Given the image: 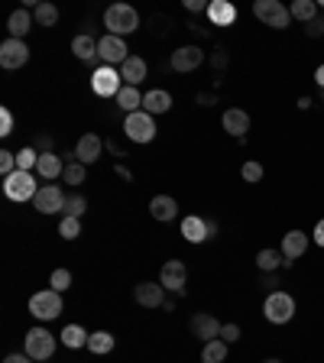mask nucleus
Segmentation results:
<instances>
[{
    "label": "nucleus",
    "instance_id": "obj_32",
    "mask_svg": "<svg viewBox=\"0 0 324 363\" xmlns=\"http://www.w3.org/2000/svg\"><path fill=\"white\" fill-rule=\"evenodd\" d=\"M33 17H36V23H40V26H46V30H49V26H56V23H59V10H56L52 3H46V0H42V3H36V7H33Z\"/></svg>",
    "mask_w": 324,
    "mask_h": 363
},
{
    "label": "nucleus",
    "instance_id": "obj_16",
    "mask_svg": "<svg viewBox=\"0 0 324 363\" xmlns=\"http://www.w3.org/2000/svg\"><path fill=\"white\" fill-rule=\"evenodd\" d=\"M221 328H224V324L217 321L214 315H205V312H198L195 318H191V334H195V337H201V341H214V337H221Z\"/></svg>",
    "mask_w": 324,
    "mask_h": 363
},
{
    "label": "nucleus",
    "instance_id": "obj_26",
    "mask_svg": "<svg viewBox=\"0 0 324 363\" xmlns=\"http://www.w3.org/2000/svg\"><path fill=\"white\" fill-rule=\"evenodd\" d=\"M227 347H230V344L221 341V337L207 341L205 347H201V363H224L227 360Z\"/></svg>",
    "mask_w": 324,
    "mask_h": 363
},
{
    "label": "nucleus",
    "instance_id": "obj_12",
    "mask_svg": "<svg viewBox=\"0 0 324 363\" xmlns=\"http://www.w3.org/2000/svg\"><path fill=\"white\" fill-rule=\"evenodd\" d=\"M30 62V46L23 39H7L0 46V65L3 69H23Z\"/></svg>",
    "mask_w": 324,
    "mask_h": 363
},
{
    "label": "nucleus",
    "instance_id": "obj_29",
    "mask_svg": "<svg viewBox=\"0 0 324 363\" xmlns=\"http://www.w3.org/2000/svg\"><path fill=\"white\" fill-rule=\"evenodd\" d=\"M117 104L127 114H137V111H143V94H139L137 88H130V85H127V88L117 94Z\"/></svg>",
    "mask_w": 324,
    "mask_h": 363
},
{
    "label": "nucleus",
    "instance_id": "obj_11",
    "mask_svg": "<svg viewBox=\"0 0 324 363\" xmlns=\"http://www.w3.org/2000/svg\"><path fill=\"white\" fill-rule=\"evenodd\" d=\"M65 192H62L59 185H42L40 188V195L33 198V208L40 214H59V211H65Z\"/></svg>",
    "mask_w": 324,
    "mask_h": 363
},
{
    "label": "nucleus",
    "instance_id": "obj_30",
    "mask_svg": "<svg viewBox=\"0 0 324 363\" xmlns=\"http://www.w3.org/2000/svg\"><path fill=\"white\" fill-rule=\"evenodd\" d=\"M282 260H285L282 250H269V247H266V250L256 253V266H259L263 272H275L279 266H282Z\"/></svg>",
    "mask_w": 324,
    "mask_h": 363
},
{
    "label": "nucleus",
    "instance_id": "obj_7",
    "mask_svg": "<svg viewBox=\"0 0 324 363\" xmlns=\"http://www.w3.org/2000/svg\"><path fill=\"white\" fill-rule=\"evenodd\" d=\"M123 130H127V136L133 143H153V136H156V121H153V114H146V111L127 114Z\"/></svg>",
    "mask_w": 324,
    "mask_h": 363
},
{
    "label": "nucleus",
    "instance_id": "obj_47",
    "mask_svg": "<svg viewBox=\"0 0 324 363\" xmlns=\"http://www.w3.org/2000/svg\"><path fill=\"white\" fill-rule=\"evenodd\" d=\"M3 363H36L30 353H10V357H3Z\"/></svg>",
    "mask_w": 324,
    "mask_h": 363
},
{
    "label": "nucleus",
    "instance_id": "obj_37",
    "mask_svg": "<svg viewBox=\"0 0 324 363\" xmlns=\"http://www.w3.org/2000/svg\"><path fill=\"white\" fill-rule=\"evenodd\" d=\"M85 211H88V202L81 195H71L69 202H65V218H81Z\"/></svg>",
    "mask_w": 324,
    "mask_h": 363
},
{
    "label": "nucleus",
    "instance_id": "obj_15",
    "mask_svg": "<svg viewBox=\"0 0 324 363\" xmlns=\"http://www.w3.org/2000/svg\"><path fill=\"white\" fill-rule=\"evenodd\" d=\"M221 123H224V130L230 133V136H237V140L244 143L246 130H250V114L240 111V107H227L224 117H221Z\"/></svg>",
    "mask_w": 324,
    "mask_h": 363
},
{
    "label": "nucleus",
    "instance_id": "obj_18",
    "mask_svg": "<svg viewBox=\"0 0 324 363\" xmlns=\"http://www.w3.org/2000/svg\"><path fill=\"white\" fill-rule=\"evenodd\" d=\"M182 237H185L188 243L211 240V233H207V221H201L198 214H188V218H182Z\"/></svg>",
    "mask_w": 324,
    "mask_h": 363
},
{
    "label": "nucleus",
    "instance_id": "obj_6",
    "mask_svg": "<svg viewBox=\"0 0 324 363\" xmlns=\"http://www.w3.org/2000/svg\"><path fill=\"white\" fill-rule=\"evenodd\" d=\"M263 312H266V321L289 324V321H292V315H295V299L289 292H269V295H266Z\"/></svg>",
    "mask_w": 324,
    "mask_h": 363
},
{
    "label": "nucleus",
    "instance_id": "obj_54",
    "mask_svg": "<svg viewBox=\"0 0 324 363\" xmlns=\"http://www.w3.org/2000/svg\"><path fill=\"white\" fill-rule=\"evenodd\" d=\"M321 94H324V91H321Z\"/></svg>",
    "mask_w": 324,
    "mask_h": 363
},
{
    "label": "nucleus",
    "instance_id": "obj_44",
    "mask_svg": "<svg viewBox=\"0 0 324 363\" xmlns=\"http://www.w3.org/2000/svg\"><path fill=\"white\" fill-rule=\"evenodd\" d=\"M33 150H36V152H52V136H46V133H40V136L33 140Z\"/></svg>",
    "mask_w": 324,
    "mask_h": 363
},
{
    "label": "nucleus",
    "instance_id": "obj_10",
    "mask_svg": "<svg viewBox=\"0 0 324 363\" xmlns=\"http://www.w3.org/2000/svg\"><path fill=\"white\" fill-rule=\"evenodd\" d=\"M185 279H188V269L182 260H169L162 269H159V285L166 292H176V295H185Z\"/></svg>",
    "mask_w": 324,
    "mask_h": 363
},
{
    "label": "nucleus",
    "instance_id": "obj_34",
    "mask_svg": "<svg viewBox=\"0 0 324 363\" xmlns=\"http://www.w3.org/2000/svg\"><path fill=\"white\" fill-rule=\"evenodd\" d=\"M36 162H40V152L33 150V146H26V150L17 152V169L30 172V169H36Z\"/></svg>",
    "mask_w": 324,
    "mask_h": 363
},
{
    "label": "nucleus",
    "instance_id": "obj_50",
    "mask_svg": "<svg viewBox=\"0 0 324 363\" xmlns=\"http://www.w3.org/2000/svg\"><path fill=\"white\" fill-rule=\"evenodd\" d=\"M198 104H201V107H211V104H217V98L214 94H198Z\"/></svg>",
    "mask_w": 324,
    "mask_h": 363
},
{
    "label": "nucleus",
    "instance_id": "obj_14",
    "mask_svg": "<svg viewBox=\"0 0 324 363\" xmlns=\"http://www.w3.org/2000/svg\"><path fill=\"white\" fill-rule=\"evenodd\" d=\"M101 150H104V140H101L98 133H85L78 140V146H75V159L81 166H91V162L101 159Z\"/></svg>",
    "mask_w": 324,
    "mask_h": 363
},
{
    "label": "nucleus",
    "instance_id": "obj_31",
    "mask_svg": "<svg viewBox=\"0 0 324 363\" xmlns=\"http://www.w3.org/2000/svg\"><path fill=\"white\" fill-rule=\"evenodd\" d=\"M289 13H292L295 20L312 23L314 17H318V3H314V0H295L292 7H289Z\"/></svg>",
    "mask_w": 324,
    "mask_h": 363
},
{
    "label": "nucleus",
    "instance_id": "obj_3",
    "mask_svg": "<svg viewBox=\"0 0 324 363\" xmlns=\"http://www.w3.org/2000/svg\"><path fill=\"white\" fill-rule=\"evenodd\" d=\"M253 17L259 23H266V26H273V30H285L289 20H292L289 7H282L279 0H256V3H253Z\"/></svg>",
    "mask_w": 324,
    "mask_h": 363
},
{
    "label": "nucleus",
    "instance_id": "obj_43",
    "mask_svg": "<svg viewBox=\"0 0 324 363\" xmlns=\"http://www.w3.org/2000/svg\"><path fill=\"white\" fill-rule=\"evenodd\" d=\"M0 133H3V136H10L13 133V114L7 111V107L0 111Z\"/></svg>",
    "mask_w": 324,
    "mask_h": 363
},
{
    "label": "nucleus",
    "instance_id": "obj_42",
    "mask_svg": "<svg viewBox=\"0 0 324 363\" xmlns=\"http://www.w3.org/2000/svg\"><path fill=\"white\" fill-rule=\"evenodd\" d=\"M305 33H308L312 39H321V36H324V20H318V17H314L312 23H305Z\"/></svg>",
    "mask_w": 324,
    "mask_h": 363
},
{
    "label": "nucleus",
    "instance_id": "obj_49",
    "mask_svg": "<svg viewBox=\"0 0 324 363\" xmlns=\"http://www.w3.org/2000/svg\"><path fill=\"white\" fill-rule=\"evenodd\" d=\"M185 7H188L191 13H195V10H207V3H205V0H185Z\"/></svg>",
    "mask_w": 324,
    "mask_h": 363
},
{
    "label": "nucleus",
    "instance_id": "obj_22",
    "mask_svg": "<svg viewBox=\"0 0 324 363\" xmlns=\"http://www.w3.org/2000/svg\"><path fill=\"white\" fill-rule=\"evenodd\" d=\"M149 214L156 218V221H176V214H178V204L176 198H169V195H156L153 202H149Z\"/></svg>",
    "mask_w": 324,
    "mask_h": 363
},
{
    "label": "nucleus",
    "instance_id": "obj_36",
    "mask_svg": "<svg viewBox=\"0 0 324 363\" xmlns=\"http://www.w3.org/2000/svg\"><path fill=\"white\" fill-rule=\"evenodd\" d=\"M59 233L65 237V240H75V237L81 233V218H62Z\"/></svg>",
    "mask_w": 324,
    "mask_h": 363
},
{
    "label": "nucleus",
    "instance_id": "obj_41",
    "mask_svg": "<svg viewBox=\"0 0 324 363\" xmlns=\"http://www.w3.org/2000/svg\"><path fill=\"white\" fill-rule=\"evenodd\" d=\"M221 341H227V344H234V341H240V324H224L221 328Z\"/></svg>",
    "mask_w": 324,
    "mask_h": 363
},
{
    "label": "nucleus",
    "instance_id": "obj_13",
    "mask_svg": "<svg viewBox=\"0 0 324 363\" xmlns=\"http://www.w3.org/2000/svg\"><path fill=\"white\" fill-rule=\"evenodd\" d=\"M201 62H205V52H201V46H182V49L172 52V69L176 71H195L201 69Z\"/></svg>",
    "mask_w": 324,
    "mask_h": 363
},
{
    "label": "nucleus",
    "instance_id": "obj_38",
    "mask_svg": "<svg viewBox=\"0 0 324 363\" xmlns=\"http://www.w3.org/2000/svg\"><path fill=\"white\" fill-rule=\"evenodd\" d=\"M49 283H52V289H56V292H65V289H71V272L69 269H56Z\"/></svg>",
    "mask_w": 324,
    "mask_h": 363
},
{
    "label": "nucleus",
    "instance_id": "obj_33",
    "mask_svg": "<svg viewBox=\"0 0 324 363\" xmlns=\"http://www.w3.org/2000/svg\"><path fill=\"white\" fill-rule=\"evenodd\" d=\"M88 351L91 353H110L114 351V334L110 331H94L88 337Z\"/></svg>",
    "mask_w": 324,
    "mask_h": 363
},
{
    "label": "nucleus",
    "instance_id": "obj_8",
    "mask_svg": "<svg viewBox=\"0 0 324 363\" xmlns=\"http://www.w3.org/2000/svg\"><path fill=\"white\" fill-rule=\"evenodd\" d=\"M91 88L98 98H117L120 91H123V78H120V71H114L110 65H101L94 75H91Z\"/></svg>",
    "mask_w": 324,
    "mask_h": 363
},
{
    "label": "nucleus",
    "instance_id": "obj_25",
    "mask_svg": "<svg viewBox=\"0 0 324 363\" xmlns=\"http://www.w3.org/2000/svg\"><path fill=\"white\" fill-rule=\"evenodd\" d=\"M7 30H10V39H23V36L33 30L30 10H13L10 13V23H7Z\"/></svg>",
    "mask_w": 324,
    "mask_h": 363
},
{
    "label": "nucleus",
    "instance_id": "obj_23",
    "mask_svg": "<svg viewBox=\"0 0 324 363\" xmlns=\"http://www.w3.org/2000/svg\"><path fill=\"white\" fill-rule=\"evenodd\" d=\"M120 78L127 81L130 88H137L139 81L146 78V62L139 59V55H130V59L120 65Z\"/></svg>",
    "mask_w": 324,
    "mask_h": 363
},
{
    "label": "nucleus",
    "instance_id": "obj_52",
    "mask_svg": "<svg viewBox=\"0 0 324 363\" xmlns=\"http://www.w3.org/2000/svg\"><path fill=\"white\" fill-rule=\"evenodd\" d=\"M314 81H318V88L324 91V65H321V69H318V71H314Z\"/></svg>",
    "mask_w": 324,
    "mask_h": 363
},
{
    "label": "nucleus",
    "instance_id": "obj_46",
    "mask_svg": "<svg viewBox=\"0 0 324 363\" xmlns=\"http://www.w3.org/2000/svg\"><path fill=\"white\" fill-rule=\"evenodd\" d=\"M263 285L269 292H279V289H275V285H279V276H275V272H263Z\"/></svg>",
    "mask_w": 324,
    "mask_h": 363
},
{
    "label": "nucleus",
    "instance_id": "obj_24",
    "mask_svg": "<svg viewBox=\"0 0 324 363\" xmlns=\"http://www.w3.org/2000/svg\"><path fill=\"white\" fill-rule=\"evenodd\" d=\"M36 172H40L42 179H59L62 172H65V162L56 156V152H40V162H36Z\"/></svg>",
    "mask_w": 324,
    "mask_h": 363
},
{
    "label": "nucleus",
    "instance_id": "obj_5",
    "mask_svg": "<svg viewBox=\"0 0 324 363\" xmlns=\"http://www.w3.org/2000/svg\"><path fill=\"white\" fill-rule=\"evenodd\" d=\"M30 315L36 321H52L62 315V292L56 289H46V292H36L30 299Z\"/></svg>",
    "mask_w": 324,
    "mask_h": 363
},
{
    "label": "nucleus",
    "instance_id": "obj_20",
    "mask_svg": "<svg viewBox=\"0 0 324 363\" xmlns=\"http://www.w3.org/2000/svg\"><path fill=\"white\" fill-rule=\"evenodd\" d=\"M207 20L214 23V26H230L237 20V7L227 3V0H211L207 3Z\"/></svg>",
    "mask_w": 324,
    "mask_h": 363
},
{
    "label": "nucleus",
    "instance_id": "obj_39",
    "mask_svg": "<svg viewBox=\"0 0 324 363\" xmlns=\"http://www.w3.org/2000/svg\"><path fill=\"white\" fill-rule=\"evenodd\" d=\"M244 182H250V185H256V182H263V166L259 162H244Z\"/></svg>",
    "mask_w": 324,
    "mask_h": 363
},
{
    "label": "nucleus",
    "instance_id": "obj_1",
    "mask_svg": "<svg viewBox=\"0 0 324 363\" xmlns=\"http://www.w3.org/2000/svg\"><path fill=\"white\" fill-rule=\"evenodd\" d=\"M104 26H108L110 36H127L139 26V13L127 3H114V7L104 10Z\"/></svg>",
    "mask_w": 324,
    "mask_h": 363
},
{
    "label": "nucleus",
    "instance_id": "obj_28",
    "mask_svg": "<svg viewBox=\"0 0 324 363\" xmlns=\"http://www.w3.org/2000/svg\"><path fill=\"white\" fill-rule=\"evenodd\" d=\"M88 337H91V334L85 331L81 324H69V328L62 331V344L71 347V351H75V347H88Z\"/></svg>",
    "mask_w": 324,
    "mask_h": 363
},
{
    "label": "nucleus",
    "instance_id": "obj_45",
    "mask_svg": "<svg viewBox=\"0 0 324 363\" xmlns=\"http://www.w3.org/2000/svg\"><path fill=\"white\" fill-rule=\"evenodd\" d=\"M227 62H230V55H227L224 49H214V55H211V65H214V69H227Z\"/></svg>",
    "mask_w": 324,
    "mask_h": 363
},
{
    "label": "nucleus",
    "instance_id": "obj_21",
    "mask_svg": "<svg viewBox=\"0 0 324 363\" xmlns=\"http://www.w3.org/2000/svg\"><path fill=\"white\" fill-rule=\"evenodd\" d=\"M169 107H172V94H169V91L153 88L143 94V111L153 114V117H156V114H166Z\"/></svg>",
    "mask_w": 324,
    "mask_h": 363
},
{
    "label": "nucleus",
    "instance_id": "obj_17",
    "mask_svg": "<svg viewBox=\"0 0 324 363\" xmlns=\"http://www.w3.org/2000/svg\"><path fill=\"white\" fill-rule=\"evenodd\" d=\"M133 299H137L143 308H162V305H166V289L159 283H139Z\"/></svg>",
    "mask_w": 324,
    "mask_h": 363
},
{
    "label": "nucleus",
    "instance_id": "obj_27",
    "mask_svg": "<svg viewBox=\"0 0 324 363\" xmlns=\"http://www.w3.org/2000/svg\"><path fill=\"white\" fill-rule=\"evenodd\" d=\"M71 52H75L81 62H91L94 55H98V42L91 39L88 33H81V36H75V39H71Z\"/></svg>",
    "mask_w": 324,
    "mask_h": 363
},
{
    "label": "nucleus",
    "instance_id": "obj_51",
    "mask_svg": "<svg viewBox=\"0 0 324 363\" xmlns=\"http://www.w3.org/2000/svg\"><path fill=\"white\" fill-rule=\"evenodd\" d=\"M117 175H123V182H130V179H133V175H130V169H127V166H123V162H120V166H117Z\"/></svg>",
    "mask_w": 324,
    "mask_h": 363
},
{
    "label": "nucleus",
    "instance_id": "obj_19",
    "mask_svg": "<svg viewBox=\"0 0 324 363\" xmlns=\"http://www.w3.org/2000/svg\"><path fill=\"white\" fill-rule=\"evenodd\" d=\"M305 250H308V233L305 231H289L282 237V256L285 260H298V256H305Z\"/></svg>",
    "mask_w": 324,
    "mask_h": 363
},
{
    "label": "nucleus",
    "instance_id": "obj_40",
    "mask_svg": "<svg viewBox=\"0 0 324 363\" xmlns=\"http://www.w3.org/2000/svg\"><path fill=\"white\" fill-rule=\"evenodd\" d=\"M13 172H17V152H0V175H3V179H7V175H13Z\"/></svg>",
    "mask_w": 324,
    "mask_h": 363
},
{
    "label": "nucleus",
    "instance_id": "obj_48",
    "mask_svg": "<svg viewBox=\"0 0 324 363\" xmlns=\"http://www.w3.org/2000/svg\"><path fill=\"white\" fill-rule=\"evenodd\" d=\"M312 237H314V243H318V247H324V218L314 224V233H312Z\"/></svg>",
    "mask_w": 324,
    "mask_h": 363
},
{
    "label": "nucleus",
    "instance_id": "obj_9",
    "mask_svg": "<svg viewBox=\"0 0 324 363\" xmlns=\"http://www.w3.org/2000/svg\"><path fill=\"white\" fill-rule=\"evenodd\" d=\"M98 59L104 62V65H110V69H114V65H123V62L130 59L127 55V42H123V36H101L98 39Z\"/></svg>",
    "mask_w": 324,
    "mask_h": 363
},
{
    "label": "nucleus",
    "instance_id": "obj_35",
    "mask_svg": "<svg viewBox=\"0 0 324 363\" xmlns=\"http://www.w3.org/2000/svg\"><path fill=\"white\" fill-rule=\"evenodd\" d=\"M62 179L69 182V185H81L85 182V166L78 159L75 162H65V172H62Z\"/></svg>",
    "mask_w": 324,
    "mask_h": 363
},
{
    "label": "nucleus",
    "instance_id": "obj_4",
    "mask_svg": "<svg viewBox=\"0 0 324 363\" xmlns=\"http://www.w3.org/2000/svg\"><path fill=\"white\" fill-rule=\"evenodd\" d=\"M23 353H30L33 360H49L56 353V337L46 328H30L23 337Z\"/></svg>",
    "mask_w": 324,
    "mask_h": 363
},
{
    "label": "nucleus",
    "instance_id": "obj_2",
    "mask_svg": "<svg viewBox=\"0 0 324 363\" xmlns=\"http://www.w3.org/2000/svg\"><path fill=\"white\" fill-rule=\"evenodd\" d=\"M3 192H7V198H10V202H33V198L40 195V182H36V175H33V172L17 169L13 175H7V179H3Z\"/></svg>",
    "mask_w": 324,
    "mask_h": 363
},
{
    "label": "nucleus",
    "instance_id": "obj_53",
    "mask_svg": "<svg viewBox=\"0 0 324 363\" xmlns=\"http://www.w3.org/2000/svg\"><path fill=\"white\" fill-rule=\"evenodd\" d=\"M266 363H282V360H266Z\"/></svg>",
    "mask_w": 324,
    "mask_h": 363
}]
</instances>
